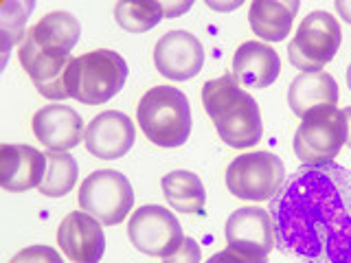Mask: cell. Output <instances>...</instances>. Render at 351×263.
Segmentation results:
<instances>
[{
	"mask_svg": "<svg viewBox=\"0 0 351 263\" xmlns=\"http://www.w3.org/2000/svg\"><path fill=\"white\" fill-rule=\"evenodd\" d=\"M336 103L338 84L329 73H301L290 84L288 105L299 118L323 108H336Z\"/></svg>",
	"mask_w": 351,
	"mask_h": 263,
	"instance_id": "cell-18",
	"label": "cell"
},
{
	"mask_svg": "<svg viewBox=\"0 0 351 263\" xmlns=\"http://www.w3.org/2000/svg\"><path fill=\"white\" fill-rule=\"evenodd\" d=\"M128 235L132 246L149 257H171L182 246L184 233L180 222L167 208L158 204L141 206L130 217Z\"/></svg>",
	"mask_w": 351,
	"mask_h": 263,
	"instance_id": "cell-9",
	"label": "cell"
},
{
	"mask_svg": "<svg viewBox=\"0 0 351 263\" xmlns=\"http://www.w3.org/2000/svg\"><path fill=\"white\" fill-rule=\"evenodd\" d=\"M136 140V127L132 118L117 110H106L97 114L86 127L84 142L86 149L95 158L101 160H117L123 158L132 149Z\"/></svg>",
	"mask_w": 351,
	"mask_h": 263,
	"instance_id": "cell-12",
	"label": "cell"
},
{
	"mask_svg": "<svg viewBox=\"0 0 351 263\" xmlns=\"http://www.w3.org/2000/svg\"><path fill=\"white\" fill-rule=\"evenodd\" d=\"M277 246L301 263H351V171L301 167L270 200Z\"/></svg>",
	"mask_w": 351,
	"mask_h": 263,
	"instance_id": "cell-1",
	"label": "cell"
},
{
	"mask_svg": "<svg viewBox=\"0 0 351 263\" xmlns=\"http://www.w3.org/2000/svg\"><path fill=\"white\" fill-rule=\"evenodd\" d=\"M82 211L93 215L106 226H117L128 217L134 206V191L121 171L99 169L93 171L80 186Z\"/></svg>",
	"mask_w": 351,
	"mask_h": 263,
	"instance_id": "cell-8",
	"label": "cell"
},
{
	"mask_svg": "<svg viewBox=\"0 0 351 263\" xmlns=\"http://www.w3.org/2000/svg\"><path fill=\"white\" fill-rule=\"evenodd\" d=\"M343 42L338 20L327 11L307 14L288 47L290 62L303 73H321L336 58Z\"/></svg>",
	"mask_w": 351,
	"mask_h": 263,
	"instance_id": "cell-6",
	"label": "cell"
},
{
	"mask_svg": "<svg viewBox=\"0 0 351 263\" xmlns=\"http://www.w3.org/2000/svg\"><path fill=\"white\" fill-rule=\"evenodd\" d=\"M347 142V121L343 110L323 108L301 118L294 134V153L303 167H321L334 162Z\"/></svg>",
	"mask_w": 351,
	"mask_h": 263,
	"instance_id": "cell-5",
	"label": "cell"
},
{
	"mask_svg": "<svg viewBox=\"0 0 351 263\" xmlns=\"http://www.w3.org/2000/svg\"><path fill=\"white\" fill-rule=\"evenodd\" d=\"M49 169L47 153L31 145H3L0 147V186L7 191L40 189Z\"/></svg>",
	"mask_w": 351,
	"mask_h": 263,
	"instance_id": "cell-15",
	"label": "cell"
},
{
	"mask_svg": "<svg viewBox=\"0 0 351 263\" xmlns=\"http://www.w3.org/2000/svg\"><path fill=\"white\" fill-rule=\"evenodd\" d=\"M33 134L49 151H69L84 140L82 116L69 105H44L33 116Z\"/></svg>",
	"mask_w": 351,
	"mask_h": 263,
	"instance_id": "cell-16",
	"label": "cell"
},
{
	"mask_svg": "<svg viewBox=\"0 0 351 263\" xmlns=\"http://www.w3.org/2000/svg\"><path fill=\"white\" fill-rule=\"evenodd\" d=\"M343 114H345V121H347V142H345V145L351 147V108L343 110Z\"/></svg>",
	"mask_w": 351,
	"mask_h": 263,
	"instance_id": "cell-28",
	"label": "cell"
},
{
	"mask_svg": "<svg viewBox=\"0 0 351 263\" xmlns=\"http://www.w3.org/2000/svg\"><path fill=\"white\" fill-rule=\"evenodd\" d=\"M18 58H20L22 68L27 71L31 82L36 84L38 92L44 99H51V101L69 99L64 77H66V71H69V64L73 62V58H58V55H49V53L40 51L29 36H25V40H22Z\"/></svg>",
	"mask_w": 351,
	"mask_h": 263,
	"instance_id": "cell-14",
	"label": "cell"
},
{
	"mask_svg": "<svg viewBox=\"0 0 351 263\" xmlns=\"http://www.w3.org/2000/svg\"><path fill=\"white\" fill-rule=\"evenodd\" d=\"M202 103L228 147L246 149L257 145L263 136V123L257 101L233 75L217 77L202 88Z\"/></svg>",
	"mask_w": 351,
	"mask_h": 263,
	"instance_id": "cell-2",
	"label": "cell"
},
{
	"mask_svg": "<svg viewBox=\"0 0 351 263\" xmlns=\"http://www.w3.org/2000/svg\"><path fill=\"white\" fill-rule=\"evenodd\" d=\"M9 263H64V259L51 246H29L22 248Z\"/></svg>",
	"mask_w": 351,
	"mask_h": 263,
	"instance_id": "cell-24",
	"label": "cell"
},
{
	"mask_svg": "<svg viewBox=\"0 0 351 263\" xmlns=\"http://www.w3.org/2000/svg\"><path fill=\"white\" fill-rule=\"evenodd\" d=\"M128 79V62L117 51L97 49L73 58L64 84L71 99L86 105H104L121 92Z\"/></svg>",
	"mask_w": 351,
	"mask_h": 263,
	"instance_id": "cell-3",
	"label": "cell"
},
{
	"mask_svg": "<svg viewBox=\"0 0 351 263\" xmlns=\"http://www.w3.org/2000/svg\"><path fill=\"white\" fill-rule=\"evenodd\" d=\"M299 14V3H272V0H255L248 9V22L255 36L263 42H281L290 36L292 22Z\"/></svg>",
	"mask_w": 351,
	"mask_h": 263,
	"instance_id": "cell-20",
	"label": "cell"
},
{
	"mask_svg": "<svg viewBox=\"0 0 351 263\" xmlns=\"http://www.w3.org/2000/svg\"><path fill=\"white\" fill-rule=\"evenodd\" d=\"M162 193L171 208L180 213H202L206 202V191L202 180L193 171H171L160 180Z\"/></svg>",
	"mask_w": 351,
	"mask_h": 263,
	"instance_id": "cell-21",
	"label": "cell"
},
{
	"mask_svg": "<svg viewBox=\"0 0 351 263\" xmlns=\"http://www.w3.org/2000/svg\"><path fill=\"white\" fill-rule=\"evenodd\" d=\"M58 244L73 263H99L106 252L101 222L86 211L66 215L58 228Z\"/></svg>",
	"mask_w": 351,
	"mask_h": 263,
	"instance_id": "cell-13",
	"label": "cell"
},
{
	"mask_svg": "<svg viewBox=\"0 0 351 263\" xmlns=\"http://www.w3.org/2000/svg\"><path fill=\"white\" fill-rule=\"evenodd\" d=\"M206 263H246L244 259H241L239 255H235L233 250H222V252H215V255L208 259Z\"/></svg>",
	"mask_w": 351,
	"mask_h": 263,
	"instance_id": "cell-26",
	"label": "cell"
},
{
	"mask_svg": "<svg viewBox=\"0 0 351 263\" xmlns=\"http://www.w3.org/2000/svg\"><path fill=\"white\" fill-rule=\"evenodd\" d=\"M285 167L279 156L270 151L241 153L226 169V186L239 200L263 202L272 200L285 182Z\"/></svg>",
	"mask_w": 351,
	"mask_h": 263,
	"instance_id": "cell-7",
	"label": "cell"
},
{
	"mask_svg": "<svg viewBox=\"0 0 351 263\" xmlns=\"http://www.w3.org/2000/svg\"><path fill=\"white\" fill-rule=\"evenodd\" d=\"M336 11H338L340 18L351 25V0H338V3H336Z\"/></svg>",
	"mask_w": 351,
	"mask_h": 263,
	"instance_id": "cell-27",
	"label": "cell"
},
{
	"mask_svg": "<svg viewBox=\"0 0 351 263\" xmlns=\"http://www.w3.org/2000/svg\"><path fill=\"white\" fill-rule=\"evenodd\" d=\"M154 64L171 82H189L202 71L204 49L189 31H169L156 42Z\"/></svg>",
	"mask_w": 351,
	"mask_h": 263,
	"instance_id": "cell-11",
	"label": "cell"
},
{
	"mask_svg": "<svg viewBox=\"0 0 351 263\" xmlns=\"http://www.w3.org/2000/svg\"><path fill=\"white\" fill-rule=\"evenodd\" d=\"M200 261H202V250L197 246V241L193 237H184L182 246L162 263H200Z\"/></svg>",
	"mask_w": 351,
	"mask_h": 263,
	"instance_id": "cell-25",
	"label": "cell"
},
{
	"mask_svg": "<svg viewBox=\"0 0 351 263\" xmlns=\"http://www.w3.org/2000/svg\"><path fill=\"white\" fill-rule=\"evenodd\" d=\"M114 18L121 29L130 33H145L165 18L162 3L156 0H121L114 7Z\"/></svg>",
	"mask_w": 351,
	"mask_h": 263,
	"instance_id": "cell-22",
	"label": "cell"
},
{
	"mask_svg": "<svg viewBox=\"0 0 351 263\" xmlns=\"http://www.w3.org/2000/svg\"><path fill=\"white\" fill-rule=\"evenodd\" d=\"M347 86L351 88V64H349V68H347Z\"/></svg>",
	"mask_w": 351,
	"mask_h": 263,
	"instance_id": "cell-29",
	"label": "cell"
},
{
	"mask_svg": "<svg viewBox=\"0 0 351 263\" xmlns=\"http://www.w3.org/2000/svg\"><path fill=\"white\" fill-rule=\"evenodd\" d=\"M136 116L143 134L158 147H180L191 134L189 99L173 86H156L141 97Z\"/></svg>",
	"mask_w": 351,
	"mask_h": 263,
	"instance_id": "cell-4",
	"label": "cell"
},
{
	"mask_svg": "<svg viewBox=\"0 0 351 263\" xmlns=\"http://www.w3.org/2000/svg\"><path fill=\"white\" fill-rule=\"evenodd\" d=\"M233 77L248 88H268L277 82L281 60L266 42H244L233 55Z\"/></svg>",
	"mask_w": 351,
	"mask_h": 263,
	"instance_id": "cell-17",
	"label": "cell"
},
{
	"mask_svg": "<svg viewBox=\"0 0 351 263\" xmlns=\"http://www.w3.org/2000/svg\"><path fill=\"white\" fill-rule=\"evenodd\" d=\"M226 244L246 263H266L272 248L277 246L272 217L259 206H246L226 219Z\"/></svg>",
	"mask_w": 351,
	"mask_h": 263,
	"instance_id": "cell-10",
	"label": "cell"
},
{
	"mask_svg": "<svg viewBox=\"0 0 351 263\" xmlns=\"http://www.w3.org/2000/svg\"><path fill=\"white\" fill-rule=\"evenodd\" d=\"M47 158L49 169L40 184V193H44L47 197H64L66 193L73 191L77 175H80L77 160L66 151H49Z\"/></svg>",
	"mask_w": 351,
	"mask_h": 263,
	"instance_id": "cell-23",
	"label": "cell"
},
{
	"mask_svg": "<svg viewBox=\"0 0 351 263\" xmlns=\"http://www.w3.org/2000/svg\"><path fill=\"white\" fill-rule=\"evenodd\" d=\"M33 44L49 55L58 58H71V51L77 47L82 36L80 20L69 11H53L44 16L36 27L27 31Z\"/></svg>",
	"mask_w": 351,
	"mask_h": 263,
	"instance_id": "cell-19",
	"label": "cell"
}]
</instances>
